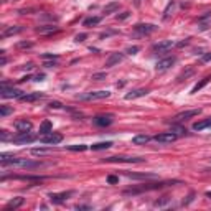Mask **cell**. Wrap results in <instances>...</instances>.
Wrapping results in <instances>:
<instances>
[{"instance_id": "obj_1", "label": "cell", "mask_w": 211, "mask_h": 211, "mask_svg": "<svg viewBox=\"0 0 211 211\" xmlns=\"http://www.w3.org/2000/svg\"><path fill=\"white\" fill-rule=\"evenodd\" d=\"M109 96H111L109 91H89V93H84V94H78L76 99L78 101H99V99H106Z\"/></svg>"}, {"instance_id": "obj_25", "label": "cell", "mask_w": 211, "mask_h": 211, "mask_svg": "<svg viewBox=\"0 0 211 211\" xmlns=\"http://www.w3.org/2000/svg\"><path fill=\"white\" fill-rule=\"evenodd\" d=\"M51 152H53L51 149H33L32 155H35V157H43V155H50Z\"/></svg>"}, {"instance_id": "obj_39", "label": "cell", "mask_w": 211, "mask_h": 211, "mask_svg": "<svg viewBox=\"0 0 211 211\" xmlns=\"http://www.w3.org/2000/svg\"><path fill=\"white\" fill-rule=\"evenodd\" d=\"M129 15H130V12H124V13L117 15V20H125V18H129Z\"/></svg>"}, {"instance_id": "obj_2", "label": "cell", "mask_w": 211, "mask_h": 211, "mask_svg": "<svg viewBox=\"0 0 211 211\" xmlns=\"http://www.w3.org/2000/svg\"><path fill=\"white\" fill-rule=\"evenodd\" d=\"M104 162H109V163H140V162H143V158H139V157H109V158H104Z\"/></svg>"}, {"instance_id": "obj_5", "label": "cell", "mask_w": 211, "mask_h": 211, "mask_svg": "<svg viewBox=\"0 0 211 211\" xmlns=\"http://www.w3.org/2000/svg\"><path fill=\"white\" fill-rule=\"evenodd\" d=\"M35 140V135H32L30 132H18L17 135L12 139L13 143H18V145H22V143H30Z\"/></svg>"}, {"instance_id": "obj_33", "label": "cell", "mask_w": 211, "mask_h": 211, "mask_svg": "<svg viewBox=\"0 0 211 211\" xmlns=\"http://www.w3.org/2000/svg\"><path fill=\"white\" fill-rule=\"evenodd\" d=\"M172 132H175L176 135H178V134H186V129H183L180 125H172Z\"/></svg>"}, {"instance_id": "obj_24", "label": "cell", "mask_w": 211, "mask_h": 211, "mask_svg": "<svg viewBox=\"0 0 211 211\" xmlns=\"http://www.w3.org/2000/svg\"><path fill=\"white\" fill-rule=\"evenodd\" d=\"M210 81H211V76H206V78H203V79H201L200 82H198V84H195V86H193V89H191V93H198V91H200L201 87H204V86H206V84H208V82H210Z\"/></svg>"}, {"instance_id": "obj_22", "label": "cell", "mask_w": 211, "mask_h": 211, "mask_svg": "<svg viewBox=\"0 0 211 211\" xmlns=\"http://www.w3.org/2000/svg\"><path fill=\"white\" fill-rule=\"evenodd\" d=\"M149 140H150V137H149V135H145V134H140V135H135V137H134L132 142L135 143V145H145Z\"/></svg>"}, {"instance_id": "obj_28", "label": "cell", "mask_w": 211, "mask_h": 211, "mask_svg": "<svg viewBox=\"0 0 211 211\" xmlns=\"http://www.w3.org/2000/svg\"><path fill=\"white\" fill-rule=\"evenodd\" d=\"M99 22H101V17H91V18H86V20L82 22V25L84 26H93V25H97Z\"/></svg>"}, {"instance_id": "obj_45", "label": "cell", "mask_w": 211, "mask_h": 211, "mask_svg": "<svg viewBox=\"0 0 211 211\" xmlns=\"http://www.w3.org/2000/svg\"><path fill=\"white\" fill-rule=\"evenodd\" d=\"M43 78H45V74H36L35 76V81H43Z\"/></svg>"}, {"instance_id": "obj_4", "label": "cell", "mask_w": 211, "mask_h": 211, "mask_svg": "<svg viewBox=\"0 0 211 211\" xmlns=\"http://www.w3.org/2000/svg\"><path fill=\"white\" fill-rule=\"evenodd\" d=\"M176 139H178V135L175 132H163V134H158V135L154 137V140L158 143H172Z\"/></svg>"}, {"instance_id": "obj_14", "label": "cell", "mask_w": 211, "mask_h": 211, "mask_svg": "<svg viewBox=\"0 0 211 211\" xmlns=\"http://www.w3.org/2000/svg\"><path fill=\"white\" fill-rule=\"evenodd\" d=\"M43 97H45L43 93H32V94H23V96L20 97V101H23V102H33V101L43 99Z\"/></svg>"}, {"instance_id": "obj_9", "label": "cell", "mask_w": 211, "mask_h": 211, "mask_svg": "<svg viewBox=\"0 0 211 211\" xmlns=\"http://www.w3.org/2000/svg\"><path fill=\"white\" fill-rule=\"evenodd\" d=\"M23 96V91L15 89V87H2V97L4 99H10V97H15V99H20Z\"/></svg>"}, {"instance_id": "obj_37", "label": "cell", "mask_w": 211, "mask_h": 211, "mask_svg": "<svg viewBox=\"0 0 211 211\" xmlns=\"http://www.w3.org/2000/svg\"><path fill=\"white\" fill-rule=\"evenodd\" d=\"M87 38V35H86V33H79V35H76V41H78V43H81V41H84V40H86Z\"/></svg>"}, {"instance_id": "obj_18", "label": "cell", "mask_w": 211, "mask_h": 211, "mask_svg": "<svg viewBox=\"0 0 211 211\" xmlns=\"http://www.w3.org/2000/svg\"><path fill=\"white\" fill-rule=\"evenodd\" d=\"M58 26L54 25H45V26H38L36 28V33H40V35H51V33H56L58 32Z\"/></svg>"}, {"instance_id": "obj_3", "label": "cell", "mask_w": 211, "mask_h": 211, "mask_svg": "<svg viewBox=\"0 0 211 211\" xmlns=\"http://www.w3.org/2000/svg\"><path fill=\"white\" fill-rule=\"evenodd\" d=\"M173 46H176L175 41H172V40H165V41H158V43H155L154 46H152V50L157 51V53H165V51L172 50Z\"/></svg>"}, {"instance_id": "obj_30", "label": "cell", "mask_w": 211, "mask_h": 211, "mask_svg": "<svg viewBox=\"0 0 211 211\" xmlns=\"http://www.w3.org/2000/svg\"><path fill=\"white\" fill-rule=\"evenodd\" d=\"M10 112H13V109H12V107H8V106H0V115H2V117L8 115Z\"/></svg>"}, {"instance_id": "obj_46", "label": "cell", "mask_w": 211, "mask_h": 211, "mask_svg": "<svg viewBox=\"0 0 211 211\" xmlns=\"http://www.w3.org/2000/svg\"><path fill=\"white\" fill-rule=\"evenodd\" d=\"M7 130H2V140H7Z\"/></svg>"}, {"instance_id": "obj_35", "label": "cell", "mask_w": 211, "mask_h": 211, "mask_svg": "<svg viewBox=\"0 0 211 211\" xmlns=\"http://www.w3.org/2000/svg\"><path fill=\"white\" fill-rule=\"evenodd\" d=\"M93 79L94 81H102V79H106V73H96V74H93Z\"/></svg>"}, {"instance_id": "obj_23", "label": "cell", "mask_w": 211, "mask_h": 211, "mask_svg": "<svg viewBox=\"0 0 211 211\" xmlns=\"http://www.w3.org/2000/svg\"><path fill=\"white\" fill-rule=\"evenodd\" d=\"M206 127H211V117L204 119V121H200V122H196V124L193 125L195 130H203V129H206Z\"/></svg>"}, {"instance_id": "obj_21", "label": "cell", "mask_w": 211, "mask_h": 211, "mask_svg": "<svg viewBox=\"0 0 211 211\" xmlns=\"http://www.w3.org/2000/svg\"><path fill=\"white\" fill-rule=\"evenodd\" d=\"M51 129H53L51 122L50 121H43V122H41V125H40V134H41V135H46V134L53 132Z\"/></svg>"}, {"instance_id": "obj_44", "label": "cell", "mask_w": 211, "mask_h": 211, "mask_svg": "<svg viewBox=\"0 0 211 211\" xmlns=\"http://www.w3.org/2000/svg\"><path fill=\"white\" fill-rule=\"evenodd\" d=\"M23 69H25V71H30V69H33V65H32V63H28V65L23 66Z\"/></svg>"}, {"instance_id": "obj_16", "label": "cell", "mask_w": 211, "mask_h": 211, "mask_svg": "<svg viewBox=\"0 0 211 211\" xmlns=\"http://www.w3.org/2000/svg\"><path fill=\"white\" fill-rule=\"evenodd\" d=\"M71 195V191H66V193H51L50 195V200L53 201V203H56V204H61L63 201L66 200V198Z\"/></svg>"}, {"instance_id": "obj_43", "label": "cell", "mask_w": 211, "mask_h": 211, "mask_svg": "<svg viewBox=\"0 0 211 211\" xmlns=\"http://www.w3.org/2000/svg\"><path fill=\"white\" fill-rule=\"evenodd\" d=\"M201 60H203L204 63H206V61H211V53H206V54H204L203 58H201Z\"/></svg>"}, {"instance_id": "obj_27", "label": "cell", "mask_w": 211, "mask_h": 211, "mask_svg": "<svg viewBox=\"0 0 211 211\" xmlns=\"http://www.w3.org/2000/svg\"><path fill=\"white\" fill-rule=\"evenodd\" d=\"M119 7H121V5H119V2H111L109 5H106V7H104V13H106V15L112 13V12L119 10Z\"/></svg>"}, {"instance_id": "obj_8", "label": "cell", "mask_w": 211, "mask_h": 211, "mask_svg": "<svg viewBox=\"0 0 211 211\" xmlns=\"http://www.w3.org/2000/svg\"><path fill=\"white\" fill-rule=\"evenodd\" d=\"M61 140H63V135H61V134H56V132H50V134H46V135L41 137V142L48 143V145H56V143L61 142Z\"/></svg>"}, {"instance_id": "obj_10", "label": "cell", "mask_w": 211, "mask_h": 211, "mask_svg": "<svg viewBox=\"0 0 211 211\" xmlns=\"http://www.w3.org/2000/svg\"><path fill=\"white\" fill-rule=\"evenodd\" d=\"M200 112H201V109H191V111H183V112H180V114H176V115H175V121H178V122L186 121V119H191V117H195V115H198Z\"/></svg>"}, {"instance_id": "obj_42", "label": "cell", "mask_w": 211, "mask_h": 211, "mask_svg": "<svg viewBox=\"0 0 211 211\" xmlns=\"http://www.w3.org/2000/svg\"><path fill=\"white\" fill-rule=\"evenodd\" d=\"M43 66H46V68H53V66H58V63H56V61H53V63H51V61H45Z\"/></svg>"}, {"instance_id": "obj_11", "label": "cell", "mask_w": 211, "mask_h": 211, "mask_svg": "<svg viewBox=\"0 0 211 211\" xmlns=\"http://www.w3.org/2000/svg\"><path fill=\"white\" fill-rule=\"evenodd\" d=\"M124 60V54L122 53H111L109 54V58L106 60V68H112V66H115L117 63H121V61Z\"/></svg>"}, {"instance_id": "obj_29", "label": "cell", "mask_w": 211, "mask_h": 211, "mask_svg": "<svg viewBox=\"0 0 211 211\" xmlns=\"http://www.w3.org/2000/svg\"><path fill=\"white\" fill-rule=\"evenodd\" d=\"M87 149V145H84V143H79V145H68V150L71 152H84Z\"/></svg>"}, {"instance_id": "obj_41", "label": "cell", "mask_w": 211, "mask_h": 211, "mask_svg": "<svg viewBox=\"0 0 211 211\" xmlns=\"http://www.w3.org/2000/svg\"><path fill=\"white\" fill-rule=\"evenodd\" d=\"M50 107H51V109H60V107H61V102H58V101H54V102H50Z\"/></svg>"}, {"instance_id": "obj_31", "label": "cell", "mask_w": 211, "mask_h": 211, "mask_svg": "<svg viewBox=\"0 0 211 211\" xmlns=\"http://www.w3.org/2000/svg\"><path fill=\"white\" fill-rule=\"evenodd\" d=\"M32 46H33L32 41H20V43H17V48H20V50H28Z\"/></svg>"}, {"instance_id": "obj_13", "label": "cell", "mask_w": 211, "mask_h": 211, "mask_svg": "<svg viewBox=\"0 0 211 211\" xmlns=\"http://www.w3.org/2000/svg\"><path fill=\"white\" fill-rule=\"evenodd\" d=\"M15 129H17L18 132H30V130H32V122L26 121V119L17 121L15 122Z\"/></svg>"}, {"instance_id": "obj_26", "label": "cell", "mask_w": 211, "mask_h": 211, "mask_svg": "<svg viewBox=\"0 0 211 211\" xmlns=\"http://www.w3.org/2000/svg\"><path fill=\"white\" fill-rule=\"evenodd\" d=\"M109 147H112V142H99V143H94V145H91V149H93V150H106V149H109Z\"/></svg>"}, {"instance_id": "obj_20", "label": "cell", "mask_w": 211, "mask_h": 211, "mask_svg": "<svg viewBox=\"0 0 211 211\" xmlns=\"http://www.w3.org/2000/svg\"><path fill=\"white\" fill-rule=\"evenodd\" d=\"M127 176L132 180H149V178H155L154 173H127Z\"/></svg>"}, {"instance_id": "obj_19", "label": "cell", "mask_w": 211, "mask_h": 211, "mask_svg": "<svg viewBox=\"0 0 211 211\" xmlns=\"http://www.w3.org/2000/svg\"><path fill=\"white\" fill-rule=\"evenodd\" d=\"M23 32V26H8L4 33H2V38H8V36H13L17 33H22Z\"/></svg>"}, {"instance_id": "obj_17", "label": "cell", "mask_w": 211, "mask_h": 211, "mask_svg": "<svg viewBox=\"0 0 211 211\" xmlns=\"http://www.w3.org/2000/svg\"><path fill=\"white\" fill-rule=\"evenodd\" d=\"M23 204V198L22 196H17L13 200H10L7 204H5V211H10V210H17L18 206H22Z\"/></svg>"}, {"instance_id": "obj_34", "label": "cell", "mask_w": 211, "mask_h": 211, "mask_svg": "<svg viewBox=\"0 0 211 211\" xmlns=\"http://www.w3.org/2000/svg\"><path fill=\"white\" fill-rule=\"evenodd\" d=\"M168 201H170V198H162V200H157V201H155L154 206H165Z\"/></svg>"}, {"instance_id": "obj_6", "label": "cell", "mask_w": 211, "mask_h": 211, "mask_svg": "<svg viewBox=\"0 0 211 211\" xmlns=\"http://www.w3.org/2000/svg\"><path fill=\"white\" fill-rule=\"evenodd\" d=\"M134 30H135V33H139V35H150V33H154L155 30H157V25H152V23H139V25L134 26Z\"/></svg>"}, {"instance_id": "obj_48", "label": "cell", "mask_w": 211, "mask_h": 211, "mask_svg": "<svg viewBox=\"0 0 211 211\" xmlns=\"http://www.w3.org/2000/svg\"><path fill=\"white\" fill-rule=\"evenodd\" d=\"M76 210H89V206H76Z\"/></svg>"}, {"instance_id": "obj_36", "label": "cell", "mask_w": 211, "mask_h": 211, "mask_svg": "<svg viewBox=\"0 0 211 211\" xmlns=\"http://www.w3.org/2000/svg\"><path fill=\"white\" fill-rule=\"evenodd\" d=\"M43 60H58V54H51V53H43L41 54Z\"/></svg>"}, {"instance_id": "obj_49", "label": "cell", "mask_w": 211, "mask_h": 211, "mask_svg": "<svg viewBox=\"0 0 211 211\" xmlns=\"http://www.w3.org/2000/svg\"><path fill=\"white\" fill-rule=\"evenodd\" d=\"M206 196H210V198H211V191H208V193H206Z\"/></svg>"}, {"instance_id": "obj_7", "label": "cell", "mask_w": 211, "mask_h": 211, "mask_svg": "<svg viewBox=\"0 0 211 211\" xmlns=\"http://www.w3.org/2000/svg\"><path fill=\"white\" fill-rule=\"evenodd\" d=\"M175 61H176V58H175V56L163 58V60L157 61V65H155V69H157V71H165V69L172 68V66L175 65Z\"/></svg>"}, {"instance_id": "obj_15", "label": "cell", "mask_w": 211, "mask_h": 211, "mask_svg": "<svg viewBox=\"0 0 211 211\" xmlns=\"http://www.w3.org/2000/svg\"><path fill=\"white\" fill-rule=\"evenodd\" d=\"M147 94H149V91H147V89H134V91H130V93L125 94V99L132 101V99H137V97L147 96Z\"/></svg>"}, {"instance_id": "obj_38", "label": "cell", "mask_w": 211, "mask_h": 211, "mask_svg": "<svg viewBox=\"0 0 211 211\" xmlns=\"http://www.w3.org/2000/svg\"><path fill=\"white\" fill-rule=\"evenodd\" d=\"M139 50H140L139 46H129V48H127V53H129V54H135Z\"/></svg>"}, {"instance_id": "obj_47", "label": "cell", "mask_w": 211, "mask_h": 211, "mask_svg": "<svg viewBox=\"0 0 211 211\" xmlns=\"http://www.w3.org/2000/svg\"><path fill=\"white\" fill-rule=\"evenodd\" d=\"M5 63H7V58H5V56H4V54H2V61H0V65L4 66V65H5Z\"/></svg>"}, {"instance_id": "obj_40", "label": "cell", "mask_w": 211, "mask_h": 211, "mask_svg": "<svg viewBox=\"0 0 211 211\" xmlns=\"http://www.w3.org/2000/svg\"><path fill=\"white\" fill-rule=\"evenodd\" d=\"M117 182H119L117 176H114V175H109L107 176V183H117Z\"/></svg>"}, {"instance_id": "obj_12", "label": "cell", "mask_w": 211, "mask_h": 211, "mask_svg": "<svg viewBox=\"0 0 211 211\" xmlns=\"http://www.w3.org/2000/svg\"><path fill=\"white\" fill-rule=\"evenodd\" d=\"M112 122H114L112 115H97V117H94V124H96L97 127H107Z\"/></svg>"}, {"instance_id": "obj_32", "label": "cell", "mask_w": 211, "mask_h": 211, "mask_svg": "<svg viewBox=\"0 0 211 211\" xmlns=\"http://www.w3.org/2000/svg\"><path fill=\"white\" fill-rule=\"evenodd\" d=\"M173 5H175V2H168V5H167V8H165V12H163V18H168L170 17V10L173 8Z\"/></svg>"}]
</instances>
